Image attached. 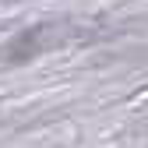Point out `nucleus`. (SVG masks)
Here are the masks:
<instances>
[]
</instances>
